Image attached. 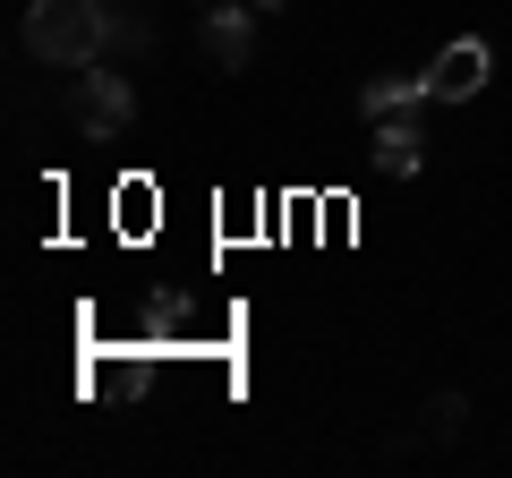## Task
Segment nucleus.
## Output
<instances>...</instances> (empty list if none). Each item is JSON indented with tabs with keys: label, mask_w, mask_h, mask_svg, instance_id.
<instances>
[{
	"label": "nucleus",
	"mask_w": 512,
	"mask_h": 478,
	"mask_svg": "<svg viewBox=\"0 0 512 478\" xmlns=\"http://www.w3.org/2000/svg\"><path fill=\"white\" fill-rule=\"evenodd\" d=\"M18 43H26V60H43V69H94V60L111 52V18L94 9V0H26Z\"/></svg>",
	"instance_id": "nucleus-1"
},
{
	"label": "nucleus",
	"mask_w": 512,
	"mask_h": 478,
	"mask_svg": "<svg viewBox=\"0 0 512 478\" xmlns=\"http://www.w3.org/2000/svg\"><path fill=\"white\" fill-rule=\"evenodd\" d=\"M419 77H427V103H470V94L495 77V52H487L478 35H453V43H444V52L427 60Z\"/></svg>",
	"instance_id": "nucleus-3"
},
{
	"label": "nucleus",
	"mask_w": 512,
	"mask_h": 478,
	"mask_svg": "<svg viewBox=\"0 0 512 478\" xmlns=\"http://www.w3.org/2000/svg\"><path fill=\"white\" fill-rule=\"evenodd\" d=\"M367 163L384 171V180H419V163H427V129L419 120H376V146H367Z\"/></svg>",
	"instance_id": "nucleus-5"
},
{
	"label": "nucleus",
	"mask_w": 512,
	"mask_h": 478,
	"mask_svg": "<svg viewBox=\"0 0 512 478\" xmlns=\"http://www.w3.org/2000/svg\"><path fill=\"white\" fill-rule=\"evenodd\" d=\"M461 419H470L461 393H436V402H427V436H461Z\"/></svg>",
	"instance_id": "nucleus-8"
},
{
	"label": "nucleus",
	"mask_w": 512,
	"mask_h": 478,
	"mask_svg": "<svg viewBox=\"0 0 512 478\" xmlns=\"http://www.w3.org/2000/svg\"><path fill=\"white\" fill-rule=\"evenodd\" d=\"M69 120H77L86 137H120L128 120H137V94H128V77L103 69V60H94V69H77V86H69Z\"/></svg>",
	"instance_id": "nucleus-2"
},
{
	"label": "nucleus",
	"mask_w": 512,
	"mask_h": 478,
	"mask_svg": "<svg viewBox=\"0 0 512 478\" xmlns=\"http://www.w3.org/2000/svg\"><path fill=\"white\" fill-rule=\"evenodd\" d=\"M94 9L111 18V43L120 52H146L154 43V0H94Z\"/></svg>",
	"instance_id": "nucleus-7"
},
{
	"label": "nucleus",
	"mask_w": 512,
	"mask_h": 478,
	"mask_svg": "<svg viewBox=\"0 0 512 478\" xmlns=\"http://www.w3.org/2000/svg\"><path fill=\"white\" fill-rule=\"evenodd\" d=\"M248 9H299V0H248Z\"/></svg>",
	"instance_id": "nucleus-9"
},
{
	"label": "nucleus",
	"mask_w": 512,
	"mask_h": 478,
	"mask_svg": "<svg viewBox=\"0 0 512 478\" xmlns=\"http://www.w3.org/2000/svg\"><path fill=\"white\" fill-rule=\"evenodd\" d=\"M427 103V77H367L359 86V111L367 120H402V111Z\"/></svg>",
	"instance_id": "nucleus-6"
},
{
	"label": "nucleus",
	"mask_w": 512,
	"mask_h": 478,
	"mask_svg": "<svg viewBox=\"0 0 512 478\" xmlns=\"http://www.w3.org/2000/svg\"><path fill=\"white\" fill-rule=\"evenodd\" d=\"M256 18H265V9H214V0H205L197 43H205V60H214L222 77H239V69H248V52H256Z\"/></svg>",
	"instance_id": "nucleus-4"
},
{
	"label": "nucleus",
	"mask_w": 512,
	"mask_h": 478,
	"mask_svg": "<svg viewBox=\"0 0 512 478\" xmlns=\"http://www.w3.org/2000/svg\"><path fill=\"white\" fill-rule=\"evenodd\" d=\"M197 9H205V0H197Z\"/></svg>",
	"instance_id": "nucleus-10"
}]
</instances>
